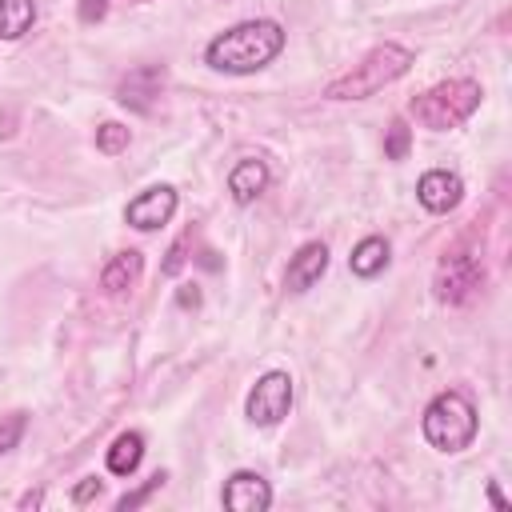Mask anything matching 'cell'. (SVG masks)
<instances>
[{
  "label": "cell",
  "mask_w": 512,
  "mask_h": 512,
  "mask_svg": "<svg viewBox=\"0 0 512 512\" xmlns=\"http://www.w3.org/2000/svg\"><path fill=\"white\" fill-rule=\"evenodd\" d=\"M284 48V28L276 20H240L208 40L204 64L228 76H252L268 68Z\"/></svg>",
  "instance_id": "6da1fadb"
},
{
  "label": "cell",
  "mask_w": 512,
  "mask_h": 512,
  "mask_svg": "<svg viewBox=\"0 0 512 512\" xmlns=\"http://www.w3.org/2000/svg\"><path fill=\"white\" fill-rule=\"evenodd\" d=\"M408 68H412V52H408L404 44L384 40V44H376L372 52H364L348 72H340L336 80H328V84H324V96H328V100H368V96H376L380 88L396 84Z\"/></svg>",
  "instance_id": "7a4b0ae2"
},
{
  "label": "cell",
  "mask_w": 512,
  "mask_h": 512,
  "mask_svg": "<svg viewBox=\"0 0 512 512\" xmlns=\"http://www.w3.org/2000/svg\"><path fill=\"white\" fill-rule=\"evenodd\" d=\"M480 84L476 80H440V84H432L428 92H420V96H412V104H408V116L420 124V128H428V132H448V128H460L476 108H480Z\"/></svg>",
  "instance_id": "3957f363"
},
{
  "label": "cell",
  "mask_w": 512,
  "mask_h": 512,
  "mask_svg": "<svg viewBox=\"0 0 512 512\" xmlns=\"http://www.w3.org/2000/svg\"><path fill=\"white\" fill-rule=\"evenodd\" d=\"M420 428H424V440H428L436 452L456 456V452H464V448L476 440L480 416H476V404H472L464 392H440V396L424 408Z\"/></svg>",
  "instance_id": "277c9868"
},
{
  "label": "cell",
  "mask_w": 512,
  "mask_h": 512,
  "mask_svg": "<svg viewBox=\"0 0 512 512\" xmlns=\"http://www.w3.org/2000/svg\"><path fill=\"white\" fill-rule=\"evenodd\" d=\"M292 412V376L288 372H264L248 400H244V416L256 424V428H272L280 424L284 416Z\"/></svg>",
  "instance_id": "5b68a950"
},
{
  "label": "cell",
  "mask_w": 512,
  "mask_h": 512,
  "mask_svg": "<svg viewBox=\"0 0 512 512\" xmlns=\"http://www.w3.org/2000/svg\"><path fill=\"white\" fill-rule=\"evenodd\" d=\"M484 280V264H480V252H468V248H452L440 268H436V296L444 304H464Z\"/></svg>",
  "instance_id": "8992f818"
},
{
  "label": "cell",
  "mask_w": 512,
  "mask_h": 512,
  "mask_svg": "<svg viewBox=\"0 0 512 512\" xmlns=\"http://www.w3.org/2000/svg\"><path fill=\"white\" fill-rule=\"evenodd\" d=\"M176 212V188L172 184H152L144 188L140 196L128 200L124 208V220L136 228V232H156L160 224H168Z\"/></svg>",
  "instance_id": "52a82bcc"
},
{
  "label": "cell",
  "mask_w": 512,
  "mask_h": 512,
  "mask_svg": "<svg viewBox=\"0 0 512 512\" xmlns=\"http://www.w3.org/2000/svg\"><path fill=\"white\" fill-rule=\"evenodd\" d=\"M220 504L232 508V512H264V508L272 504V488H268V480H264L260 472L240 468V472H232V476L224 480Z\"/></svg>",
  "instance_id": "ba28073f"
},
{
  "label": "cell",
  "mask_w": 512,
  "mask_h": 512,
  "mask_svg": "<svg viewBox=\"0 0 512 512\" xmlns=\"http://www.w3.org/2000/svg\"><path fill=\"white\" fill-rule=\"evenodd\" d=\"M416 200H420L428 212L444 216V212H452V208L464 200V180H460L456 172H448V168H432V172H424V176L416 180Z\"/></svg>",
  "instance_id": "9c48e42d"
},
{
  "label": "cell",
  "mask_w": 512,
  "mask_h": 512,
  "mask_svg": "<svg viewBox=\"0 0 512 512\" xmlns=\"http://www.w3.org/2000/svg\"><path fill=\"white\" fill-rule=\"evenodd\" d=\"M328 272V244L324 240H308L296 248V256L284 268V288L288 292H308L312 284H320V276Z\"/></svg>",
  "instance_id": "30bf717a"
},
{
  "label": "cell",
  "mask_w": 512,
  "mask_h": 512,
  "mask_svg": "<svg viewBox=\"0 0 512 512\" xmlns=\"http://www.w3.org/2000/svg\"><path fill=\"white\" fill-rule=\"evenodd\" d=\"M268 180H272L268 164H264L260 156H244V160H236L232 172H228V192H232L236 204H252L256 196H264Z\"/></svg>",
  "instance_id": "8fae6325"
},
{
  "label": "cell",
  "mask_w": 512,
  "mask_h": 512,
  "mask_svg": "<svg viewBox=\"0 0 512 512\" xmlns=\"http://www.w3.org/2000/svg\"><path fill=\"white\" fill-rule=\"evenodd\" d=\"M160 88H164V72L160 68H136V72H128L120 80L116 100L136 108V112H152V100L160 96Z\"/></svg>",
  "instance_id": "7c38bea8"
},
{
  "label": "cell",
  "mask_w": 512,
  "mask_h": 512,
  "mask_svg": "<svg viewBox=\"0 0 512 512\" xmlns=\"http://www.w3.org/2000/svg\"><path fill=\"white\" fill-rule=\"evenodd\" d=\"M140 268H144V256H140L136 248L116 252V256L104 264V272H100V288H104L108 296H120L124 288H132V284L140 280Z\"/></svg>",
  "instance_id": "4fadbf2b"
},
{
  "label": "cell",
  "mask_w": 512,
  "mask_h": 512,
  "mask_svg": "<svg viewBox=\"0 0 512 512\" xmlns=\"http://www.w3.org/2000/svg\"><path fill=\"white\" fill-rule=\"evenodd\" d=\"M392 248H388V240L384 236H364L356 248H352V256H348V268L360 276V280H372V276H380L384 268H388V256Z\"/></svg>",
  "instance_id": "5bb4252c"
},
{
  "label": "cell",
  "mask_w": 512,
  "mask_h": 512,
  "mask_svg": "<svg viewBox=\"0 0 512 512\" xmlns=\"http://www.w3.org/2000/svg\"><path fill=\"white\" fill-rule=\"evenodd\" d=\"M144 460V436L140 432H120L108 448V472L112 476H132Z\"/></svg>",
  "instance_id": "9a60e30c"
},
{
  "label": "cell",
  "mask_w": 512,
  "mask_h": 512,
  "mask_svg": "<svg viewBox=\"0 0 512 512\" xmlns=\"http://www.w3.org/2000/svg\"><path fill=\"white\" fill-rule=\"evenodd\" d=\"M36 24L32 0H0V40H20Z\"/></svg>",
  "instance_id": "2e32d148"
},
{
  "label": "cell",
  "mask_w": 512,
  "mask_h": 512,
  "mask_svg": "<svg viewBox=\"0 0 512 512\" xmlns=\"http://www.w3.org/2000/svg\"><path fill=\"white\" fill-rule=\"evenodd\" d=\"M128 140H132V132L124 124H116V120H108V124L96 128V148L108 152V156H116L120 148H128Z\"/></svg>",
  "instance_id": "e0dca14e"
},
{
  "label": "cell",
  "mask_w": 512,
  "mask_h": 512,
  "mask_svg": "<svg viewBox=\"0 0 512 512\" xmlns=\"http://www.w3.org/2000/svg\"><path fill=\"white\" fill-rule=\"evenodd\" d=\"M408 144H412V128L404 120H392L388 124V136H384V156L388 160H404L408 156Z\"/></svg>",
  "instance_id": "ac0fdd59"
},
{
  "label": "cell",
  "mask_w": 512,
  "mask_h": 512,
  "mask_svg": "<svg viewBox=\"0 0 512 512\" xmlns=\"http://www.w3.org/2000/svg\"><path fill=\"white\" fill-rule=\"evenodd\" d=\"M24 428H28V416H24V412H12V416H0V456H4V452H12V448L20 444V436H24Z\"/></svg>",
  "instance_id": "d6986e66"
},
{
  "label": "cell",
  "mask_w": 512,
  "mask_h": 512,
  "mask_svg": "<svg viewBox=\"0 0 512 512\" xmlns=\"http://www.w3.org/2000/svg\"><path fill=\"white\" fill-rule=\"evenodd\" d=\"M164 480H168V476H164V472H156V476H152L144 488H136V492L120 496V500H116V508H120V512H132V508H136V504H144L152 492H160V488H164Z\"/></svg>",
  "instance_id": "ffe728a7"
},
{
  "label": "cell",
  "mask_w": 512,
  "mask_h": 512,
  "mask_svg": "<svg viewBox=\"0 0 512 512\" xmlns=\"http://www.w3.org/2000/svg\"><path fill=\"white\" fill-rule=\"evenodd\" d=\"M188 244H192V232H184L172 248H168V260H164V276H176L184 264H188Z\"/></svg>",
  "instance_id": "44dd1931"
},
{
  "label": "cell",
  "mask_w": 512,
  "mask_h": 512,
  "mask_svg": "<svg viewBox=\"0 0 512 512\" xmlns=\"http://www.w3.org/2000/svg\"><path fill=\"white\" fill-rule=\"evenodd\" d=\"M104 12H108V0H80V20H84V24L104 20Z\"/></svg>",
  "instance_id": "7402d4cb"
},
{
  "label": "cell",
  "mask_w": 512,
  "mask_h": 512,
  "mask_svg": "<svg viewBox=\"0 0 512 512\" xmlns=\"http://www.w3.org/2000/svg\"><path fill=\"white\" fill-rule=\"evenodd\" d=\"M92 496H100V480H96V476H88L84 484L72 488V504H88Z\"/></svg>",
  "instance_id": "603a6c76"
},
{
  "label": "cell",
  "mask_w": 512,
  "mask_h": 512,
  "mask_svg": "<svg viewBox=\"0 0 512 512\" xmlns=\"http://www.w3.org/2000/svg\"><path fill=\"white\" fill-rule=\"evenodd\" d=\"M488 500H492V504H496L500 512H508V500H504V492H500L496 484H488Z\"/></svg>",
  "instance_id": "cb8c5ba5"
},
{
  "label": "cell",
  "mask_w": 512,
  "mask_h": 512,
  "mask_svg": "<svg viewBox=\"0 0 512 512\" xmlns=\"http://www.w3.org/2000/svg\"><path fill=\"white\" fill-rule=\"evenodd\" d=\"M180 304H200V292H196V288H192V292L184 288V292H180Z\"/></svg>",
  "instance_id": "d4e9b609"
},
{
  "label": "cell",
  "mask_w": 512,
  "mask_h": 512,
  "mask_svg": "<svg viewBox=\"0 0 512 512\" xmlns=\"http://www.w3.org/2000/svg\"><path fill=\"white\" fill-rule=\"evenodd\" d=\"M36 504H40V492H28V496L20 500V508H36Z\"/></svg>",
  "instance_id": "484cf974"
},
{
  "label": "cell",
  "mask_w": 512,
  "mask_h": 512,
  "mask_svg": "<svg viewBox=\"0 0 512 512\" xmlns=\"http://www.w3.org/2000/svg\"><path fill=\"white\" fill-rule=\"evenodd\" d=\"M128 4H148V0H128Z\"/></svg>",
  "instance_id": "4316f807"
}]
</instances>
